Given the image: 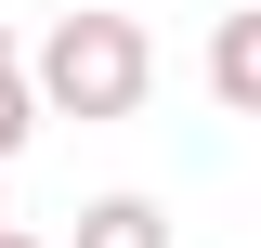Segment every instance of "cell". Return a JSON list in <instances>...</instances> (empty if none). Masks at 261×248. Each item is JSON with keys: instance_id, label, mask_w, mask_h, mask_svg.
<instances>
[{"instance_id": "obj_1", "label": "cell", "mask_w": 261, "mask_h": 248, "mask_svg": "<svg viewBox=\"0 0 261 248\" xmlns=\"http://www.w3.org/2000/svg\"><path fill=\"white\" fill-rule=\"evenodd\" d=\"M27 92H39V118L105 131V118H130V105L157 92V39L130 27V13H53L39 53H27Z\"/></svg>"}, {"instance_id": "obj_5", "label": "cell", "mask_w": 261, "mask_h": 248, "mask_svg": "<svg viewBox=\"0 0 261 248\" xmlns=\"http://www.w3.org/2000/svg\"><path fill=\"white\" fill-rule=\"evenodd\" d=\"M0 248H39V235H27V222H0Z\"/></svg>"}, {"instance_id": "obj_7", "label": "cell", "mask_w": 261, "mask_h": 248, "mask_svg": "<svg viewBox=\"0 0 261 248\" xmlns=\"http://www.w3.org/2000/svg\"><path fill=\"white\" fill-rule=\"evenodd\" d=\"M0 222H13V196H0Z\"/></svg>"}, {"instance_id": "obj_6", "label": "cell", "mask_w": 261, "mask_h": 248, "mask_svg": "<svg viewBox=\"0 0 261 248\" xmlns=\"http://www.w3.org/2000/svg\"><path fill=\"white\" fill-rule=\"evenodd\" d=\"M0 65H13V27H0Z\"/></svg>"}, {"instance_id": "obj_4", "label": "cell", "mask_w": 261, "mask_h": 248, "mask_svg": "<svg viewBox=\"0 0 261 248\" xmlns=\"http://www.w3.org/2000/svg\"><path fill=\"white\" fill-rule=\"evenodd\" d=\"M27 131H39V92H27V65H0V170L27 157Z\"/></svg>"}, {"instance_id": "obj_2", "label": "cell", "mask_w": 261, "mask_h": 248, "mask_svg": "<svg viewBox=\"0 0 261 248\" xmlns=\"http://www.w3.org/2000/svg\"><path fill=\"white\" fill-rule=\"evenodd\" d=\"M209 92H222L235 118H261V0H248V13H222V27H209Z\"/></svg>"}, {"instance_id": "obj_3", "label": "cell", "mask_w": 261, "mask_h": 248, "mask_svg": "<svg viewBox=\"0 0 261 248\" xmlns=\"http://www.w3.org/2000/svg\"><path fill=\"white\" fill-rule=\"evenodd\" d=\"M65 248H170V209H157V196H92Z\"/></svg>"}]
</instances>
